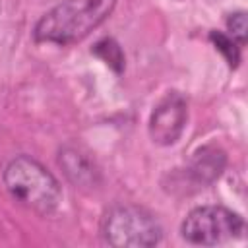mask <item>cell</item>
Returning a JSON list of instances; mask_svg holds the SVG:
<instances>
[{
  "instance_id": "5b68a950",
  "label": "cell",
  "mask_w": 248,
  "mask_h": 248,
  "mask_svg": "<svg viewBox=\"0 0 248 248\" xmlns=\"http://www.w3.org/2000/svg\"><path fill=\"white\" fill-rule=\"evenodd\" d=\"M188 120L186 99L178 91H169L149 116V136L159 145H172L184 132Z\"/></svg>"
},
{
  "instance_id": "7a4b0ae2",
  "label": "cell",
  "mask_w": 248,
  "mask_h": 248,
  "mask_svg": "<svg viewBox=\"0 0 248 248\" xmlns=\"http://www.w3.org/2000/svg\"><path fill=\"white\" fill-rule=\"evenodd\" d=\"M2 182L17 203L39 215H50L60 205V182L48 169L29 155H16L10 159L4 167Z\"/></svg>"
},
{
  "instance_id": "52a82bcc",
  "label": "cell",
  "mask_w": 248,
  "mask_h": 248,
  "mask_svg": "<svg viewBox=\"0 0 248 248\" xmlns=\"http://www.w3.org/2000/svg\"><path fill=\"white\" fill-rule=\"evenodd\" d=\"M225 163H227V157L221 149L205 145L194 153L186 172L190 178L196 180V184H202L203 188L205 184H211L215 178H219V174L225 169Z\"/></svg>"
},
{
  "instance_id": "277c9868",
  "label": "cell",
  "mask_w": 248,
  "mask_h": 248,
  "mask_svg": "<svg viewBox=\"0 0 248 248\" xmlns=\"http://www.w3.org/2000/svg\"><path fill=\"white\" fill-rule=\"evenodd\" d=\"M246 232L244 219L225 205L194 207L180 223V234L186 242L198 246H215L227 240L242 238Z\"/></svg>"
},
{
  "instance_id": "3957f363",
  "label": "cell",
  "mask_w": 248,
  "mask_h": 248,
  "mask_svg": "<svg viewBox=\"0 0 248 248\" xmlns=\"http://www.w3.org/2000/svg\"><path fill=\"white\" fill-rule=\"evenodd\" d=\"M101 234L107 244L116 248H145L161 242L163 229L159 221L143 207L114 205L101 221Z\"/></svg>"
},
{
  "instance_id": "9c48e42d",
  "label": "cell",
  "mask_w": 248,
  "mask_h": 248,
  "mask_svg": "<svg viewBox=\"0 0 248 248\" xmlns=\"http://www.w3.org/2000/svg\"><path fill=\"white\" fill-rule=\"evenodd\" d=\"M209 39L213 41L215 48L225 56V60L229 62V66L231 68H236L238 62H240V48L242 46H238L227 33H221V31H211L209 33Z\"/></svg>"
},
{
  "instance_id": "30bf717a",
  "label": "cell",
  "mask_w": 248,
  "mask_h": 248,
  "mask_svg": "<svg viewBox=\"0 0 248 248\" xmlns=\"http://www.w3.org/2000/svg\"><path fill=\"white\" fill-rule=\"evenodd\" d=\"M227 29H229V37L238 45L244 46L246 45V12H234L227 17Z\"/></svg>"
},
{
  "instance_id": "6da1fadb",
  "label": "cell",
  "mask_w": 248,
  "mask_h": 248,
  "mask_svg": "<svg viewBox=\"0 0 248 248\" xmlns=\"http://www.w3.org/2000/svg\"><path fill=\"white\" fill-rule=\"evenodd\" d=\"M114 6L116 0H62L35 23L33 39L60 46L79 43L108 19Z\"/></svg>"
},
{
  "instance_id": "ba28073f",
  "label": "cell",
  "mask_w": 248,
  "mask_h": 248,
  "mask_svg": "<svg viewBox=\"0 0 248 248\" xmlns=\"http://www.w3.org/2000/svg\"><path fill=\"white\" fill-rule=\"evenodd\" d=\"M93 52L103 62H107L114 72H122L124 70V52H122V48L118 46V43L114 39H101L93 46Z\"/></svg>"
},
{
  "instance_id": "8992f818",
  "label": "cell",
  "mask_w": 248,
  "mask_h": 248,
  "mask_svg": "<svg viewBox=\"0 0 248 248\" xmlns=\"http://www.w3.org/2000/svg\"><path fill=\"white\" fill-rule=\"evenodd\" d=\"M58 165H60V169L64 170V174L68 176V180L74 182L76 186L91 188V186H95L97 180H99V170H97V167H95L93 161H91L83 151H79L78 147L68 145V147L60 149Z\"/></svg>"
}]
</instances>
